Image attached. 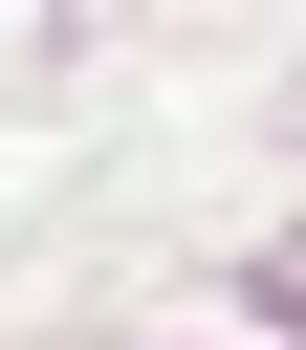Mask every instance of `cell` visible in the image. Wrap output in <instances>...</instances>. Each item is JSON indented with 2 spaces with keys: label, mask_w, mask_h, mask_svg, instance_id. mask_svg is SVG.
Masks as SVG:
<instances>
[]
</instances>
